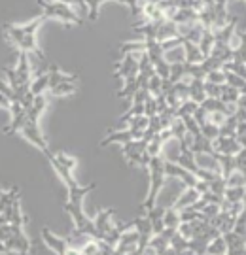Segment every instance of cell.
Returning <instances> with one entry per match:
<instances>
[{
	"mask_svg": "<svg viewBox=\"0 0 246 255\" xmlns=\"http://www.w3.org/2000/svg\"><path fill=\"white\" fill-rule=\"evenodd\" d=\"M44 21H46V19L42 17V15H38V17H34L32 21L23 23V25L11 23V25H6V27H4V32H6V36H8L9 42L17 47L19 51H23V53H27V55L32 53V55H36L38 59H44V53H42V49H40L38 40H36L38 28L42 27Z\"/></svg>",
	"mask_w": 246,
	"mask_h": 255,
	"instance_id": "6da1fadb",
	"label": "cell"
},
{
	"mask_svg": "<svg viewBox=\"0 0 246 255\" xmlns=\"http://www.w3.org/2000/svg\"><path fill=\"white\" fill-rule=\"evenodd\" d=\"M148 170H150V191H148L146 199L142 202V216H146L150 210L155 206V199L161 191L165 183V159L159 157H152V161L148 164Z\"/></svg>",
	"mask_w": 246,
	"mask_h": 255,
	"instance_id": "7a4b0ae2",
	"label": "cell"
},
{
	"mask_svg": "<svg viewBox=\"0 0 246 255\" xmlns=\"http://www.w3.org/2000/svg\"><path fill=\"white\" fill-rule=\"evenodd\" d=\"M38 6L42 8V17L57 19L64 25H82V15L68 4L57 2V0H38Z\"/></svg>",
	"mask_w": 246,
	"mask_h": 255,
	"instance_id": "3957f363",
	"label": "cell"
},
{
	"mask_svg": "<svg viewBox=\"0 0 246 255\" xmlns=\"http://www.w3.org/2000/svg\"><path fill=\"white\" fill-rule=\"evenodd\" d=\"M186 189V185H184L178 178H165V183L163 187H161V191L157 195V199H155V206H159V208H173L176 199L182 195V191Z\"/></svg>",
	"mask_w": 246,
	"mask_h": 255,
	"instance_id": "277c9868",
	"label": "cell"
},
{
	"mask_svg": "<svg viewBox=\"0 0 246 255\" xmlns=\"http://www.w3.org/2000/svg\"><path fill=\"white\" fill-rule=\"evenodd\" d=\"M146 136V130H138V128H112L110 134L106 138L100 140V146H110V144H129V142H135V140H142Z\"/></svg>",
	"mask_w": 246,
	"mask_h": 255,
	"instance_id": "5b68a950",
	"label": "cell"
},
{
	"mask_svg": "<svg viewBox=\"0 0 246 255\" xmlns=\"http://www.w3.org/2000/svg\"><path fill=\"white\" fill-rule=\"evenodd\" d=\"M6 250H8V254L28 255V252H30V240L23 233V227H13L11 225V238L6 242Z\"/></svg>",
	"mask_w": 246,
	"mask_h": 255,
	"instance_id": "8992f818",
	"label": "cell"
},
{
	"mask_svg": "<svg viewBox=\"0 0 246 255\" xmlns=\"http://www.w3.org/2000/svg\"><path fill=\"white\" fill-rule=\"evenodd\" d=\"M146 146H148L146 138L135 140V142H129V144L121 146V153L125 155L129 166H142V155L146 153Z\"/></svg>",
	"mask_w": 246,
	"mask_h": 255,
	"instance_id": "52a82bcc",
	"label": "cell"
},
{
	"mask_svg": "<svg viewBox=\"0 0 246 255\" xmlns=\"http://www.w3.org/2000/svg\"><path fill=\"white\" fill-rule=\"evenodd\" d=\"M95 229H97V233H99V238L102 240V237L110 233L112 229L116 227V221H114V210H104L100 208L97 212V216L91 219Z\"/></svg>",
	"mask_w": 246,
	"mask_h": 255,
	"instance_id": "ba28073f",
	"label": "cell"
},
{
	"mask_svg": "<svg viewBox=\"0 0 246 255\" xmlns=\"http://www.w3.org/2000/svg\"><path fill=\"white\" fill-rule=\"evenodd\" d=\"M23 136L27 138L30 144H34V146L40 149V151H46L47 149V144H46V138L42 136V132H40V125L38 123H32V121H25V125L21 127L19 130Z\"/></svg>",
	"mask_w": 246,
	"mask_h": 255,
	"instance_id": "9c48e42d",
	"label": "cell"
},
{
	"mask_svg": "<svg viewBox=\"0 0 246 255\" xmlns=\"http://www.w3.org/2000/svg\"><path fill=\"white\" fill-rule=\"evenodd\" d=\"M212 149L216 153L233 155L235 157L243 149V146H241V142L237 140V136H218L216 140H212Z\"/></svg>",
	"mask_w": 246,
	"mask_h": 255,
	"instance_id": "30bf717a",
	"label": "cell"
},
{
	"mask_svg": "<svg viewBox=\"0 0 246 255\" xmlns=\"http://www.w3.org/2000/svg\"><path fill=\"white\" fill-rule=\"evenodd\" d=\"M193 161L197 164V168L222 176V166H220V159L216 151H212V153H193Z\"/></svg>",
	"mask_w": 246,
	"mask_h": 255,
	"instance_id": "8fae6325",
	"label": "cell"
},
{
	"mask_svg": "<svg viewBox=\"0 0 246 255\" xmlns=\"http://www.w3.org/2000/svg\"><path fill=\"white\" fill-rule=\"evenodd\" d=\"M15 74H17V80L23 87L30 89V82H32V70H30V61H28V55L19 51L17 64H15Z\"/></svg>",
	"mask_w": 246,
	"mask_h": 255,
	"instance_id": "7c38bea8",
	"label": "cell"
},
{
	"mask_svg": "<svg viewBox=\"0 0 246 255\" xmlns=\"http://www.w3.org/2000/svg\"><path fill=\"white\" fill-rule=\"evenodd\" d=\"M42 240H44V244H46L51 252H55L57 255H64V252L68 250L66 238L59 237V235H55V233H51L47 227L42 229Z\"/></svg>",
	"mask_w": 246,
	"mask_h": 255,
	"instance_id": "4fadbf2b",
	"label": "cell"
},
{
	"mask_svg": "<svg viewBox=\"0 0 246 255\" xmlns=\"http://www.w3.org/2000/svg\"><path fill=\"white\" fill-rule=\"evenodd\" d=\"M226 244H228V254L226 255H246V238L229 231L224 235Z\"/></svg>",
	"mask_w": 246,
	"mask_h": 255,
	"instance_id": "5bb4252c",
	"label": "cell"
},
{
	"mask_svg": "<svg viewBox=\"0 0 246 255\" xmlns=\"http://www.w3.org/2000/svg\"><path fill=\"white\" fill-rule=\"evenodd\" d=\"M201 199V193L195 189V187H186L182 191V195L176 199V202H174V206L173 208L174 210H184V208H190L192 204H195V202L199 201Z\"/></svg>",
	"mask_w": 246,
	"mask_h": 255,
	"instance_id": "9a60e30c",
	"label": "cell"
},
{
	"mask_svg": "<svg viewBox=\"0 0 246 255\" xmlns=\"http://www.w3.org/2000/svg\"><path fill=\"white\" fill-rule=\"evenodd\" d=\"M235 216H231L229 212H226V210H222L216 218L212 219L210 223L214 225V227L220 231V235H226V233H229V231H233V227H235Z\"/></svg>",
	"mask_w": 246,
	"mask_h": 255,
	"instance_id": "2e32d148",
	"label": "cell"
},
{
	"mask_svg": "<svg viewBox=\"0 0 246 255\" xmlns=\"http://www.w3.org/2000/svg\"><path fill=\"white\" fill-rule=\"evenodd\" d=\"M171 38H178V28L174 21H161L157 32H155V42H165V40H171Z\"/></svg>",
	"mask_w": 246,
	"mask_h": 255,
	"instance_id": "e0dca14e",
	"label": "cell"
},
{
	"mask_svg": "<svg viewBox=\"0 0 246 255\" xmlns=\"http://www.w3.org/2000/svg\"><path fill=\"white\" fill-rule=\"evenodd\" d=\"M47 76H49V89L53 85H59V83H76V80H78L76 74H66L61 68H57V66H51Z\"/></svg>",
	"mask_w": 246,
	"mask_h": 255,
	"instance_id": "ac0fdd59",
	"label": "cell"
},
{
	"mask_svg": "<svg viewBox=\"0 0 246 255\" xmlns=\"http://www.w3.org/2000/svg\"><path fill=\"white\" fill-rule=\"evenodd\" d=\"M184 51H186V63L188 64H201L207 59L199 49V46L193 42H188V40H184Z\"/></svg>",
	"mask_w": 246,
	"mask_h": 255,
	"instance_id": "d6986e66",
	"label": "cell"
},
{
	"mask_svg": "<svg viewBox=\"0 0 246 255\" xmlns=\"http://www.w3.org/2000/svg\"><path fill=\"white\" fill-rule=\"evenodd\" d=\"M66 238V244H68V248H74V250H82L89 240H93L91 235H87V233H83V231H80V229L74 227V231L68 235Z\"/></svg>",
	"mask_w": 246,
	"mask_h": 255,
	"instance_id": "ffe728a7",
	"label": "cell"
},
{
	"mask_svg": "<svg viewBox=\"0 0 246 255\" xmlns=\"http://www.w3.org/2000/svg\"><path fill=\"white\" fill-rule=\"evenodd\" d=\"M163 59L169 66H174V64H182L186 63V51H184V42L180 46H174L171 49L163 51Z\"/></svg>",
	"mask_w": 246,
	"mask_h": 255,
	"instance_id": "44dd1931",
	"label": "cell"
},
{
	"mask_svg": "<svg viewBox=\"0 0 246 255\" xmlns=\"http://www.w3.org/2000/svg\"><path fill=\"white\" fill-rule=\"evenodd\" d=\"M49 91V76L47 72L36 76L32 82H30V93L36 97V95H46Z\"/></svg>",
	"mask_w": 246,
	"mask_h": 255,
	"instance_id": "7402d4cb",
	"label": "cell"
},
{
	"mask_svg": "<svg viewBox=\"0 0 246 255\" xmlns=\"http://www.w3.org/2000/svg\"><path fill=\"white\" fill-rule=\"evenodd\" d=\"M226 254H228V244H226L224 235L212 238L209 244H207V254L205 255H226Z\"/></svg>",
	"mask_w": 246,
	"mask_h": 255,
	"instance_id": "603a6c76",
	"label": "cell"
},
{
	"mask_svg": "<svg viewBox=\"0 0 246 255\" xmlns=\"http://www.w3.org/2000/svg\"><path fill=\"white\" fill-rule=\"evenodd\" d=\"M214 44H216V36H214V30H212V28H205V32H203V36H201L199 44H197L205 57H209V55H210V51H212Z\"/></svg>",
	"mask_w": 246,
	"mask_h": 255,
	"instance_id": "cb8c5ba5",
	"label": "cell"
},
{
	"mask_svg": "<svg viewBox=\"0 0 246 255\" xmlns=\"http://www.w3.org/2000/svg\"><path fill=\"white\" fill-rule=\"evenodd\" d=\"M207 99V93H205V80H193L190 83V101H195L197 104Z\"/></svg>",
	"mask_w": 246,
	"mask_h": 255,
	"instance_id": "d4e9b609",
	"label": "cell"
},
{
	"mask_svg": "<svg viewBox=\"0 0 246 255\" xmlns=\"http://www.w3.org/2000/svg\"><path fill=\"white\" fill-rule=\"evenodd\" d=\"M49 95H53L57 99H63V97H70L76 93V83H59V85H53L49 89Z\"/></svg>",
	"mask_w": 246,
	"mask_h": 255,
	"instance_id": "484cf974",
	"label": "cell"
},
{
	"mask_svg": "<svg viewBox=\"0 0 246 255\" xmlns=\"http://www.w3.org/2000/svg\"><path fill=\"white\" fill-rule=\"evenodd\" d=\"M163 223L167 229H178V225L182 223L180 219V212L174 208H167L165 210V216H163Z\"/></svg>",
	"mask_w": 246,
	"mask_h": 255,
	"instance_id": "4316f807",
	"label": "cell"
},
{
	"mask_svg": "<svg viewBox=\"0 0 246 255\" xmlns=\"http://www.w3.org/2000/svg\"><path fill=\"white\" fill-rule=\"evenodd\" d=\"M239 95H241V91L239 89H235V87H231V85H228V83H224L222 85V95H220V101L226 102V104H235L239 99Z\"/></svg>",
	"mask_w": 246,
	"mask_h": 255,
	"instance_id": "83f0119b",
	"label": "cell"
},
{
	"mask_svg": "<svg viewBox=\"0 0 246 255\" xmlns=\"http://www.w3.org/2000/svg\"><path fill=\"white\" fill-rule=\"evenodd\" d=\"M245 187H228L224 191V201L226 202H245Z\"/></svg>",
	"mask_w": 246,
	"mask_h": 255,
	"instance_id": "f1b7e54d",
	"label": "cell"
},
{
	"mask_svg": "<svg viewBox=\"0 0 246 255\" xmlns=\"http://www.w3.org/2000/svg\"><path fill=\"white\" fill-rule=\"evenodd\" d=\"M226 180V187H245L246 185V176L241 170H233V172L224 178Z\"/></svg>",
	"mask_w": 246,
	"mask_h": 255,
	"instance_id": "f546056e",
	"label": "cell"
},
{
	"mask_svg": "<svg viewBox=\"0 0 246 255\" xmlns=\"http://www.w3.org/2000/svg\"><path fill=\"white\" fill-rule=\"evenodd\" d=\"M146 89L152 97H159V95H163V78H159L157 74H154V76L148 80Z\"/></svg>",
	"mask_w": 246,
	"mask_h": 255,
	"instance_id": "4dcf8cb0",
	"label": "cell"
},
{
	"mask_svg": "<svg viewBox=\"0 0 246 255\" xmlns=\"http://www.w3.org/2000/svg\"><path fill=\"white\" fill-rule=\"evenodd\" d=\"M199 108V104L195 101H184L180 102V106L176 108V118H188V116H193L195 114V110Z\"/></svg>",
	"mask_w": 246,
	"mask_h": 255,
	"instance_id": "1f68e13d",
	"label": "cell"
},
{
	"mask_svg": "<svg viewBox=\"0 0 246 255\" xmlns=\"http://www.w3.org/2000/svg\"><path fill=\"white\" fill-rule=\"evenodd\" d=\"M163 151V140L159 138V134H155L154 138L148 140V146H146V153L150 157H159Z\"/></svg>",
	"mask_w": 246,
	"mask_h": 255,
	"instance_id": "d6a6232c",
	"label": "cell"
},
{
	"mask_svg": "<svg viewBox=\"0 0 246 255\" xmlns=\"http://www.w3.org/2000/svg\"><path fill=\"white\" fill-rule=\"evenodd\" d=\"M106 0H85V6H87V19L89 21H97L100 13V6L104 4Z\"/></svg>",
	"mask_w": 246,
	"mask_h": 255,
	"instance_id": "836d02e7",
	"label": "cell"
},
{
	"mask_svg": "<svg viewBox=\"0 0 246 255\" xmlns=\"http://www.w3.org/2000/svg\"><path fill=\"white\" fill-rule=\"evenodd\" d=\"M207 83H216V85H224L226 83V70L224 68H214L205 76Z\"/></svg>",
	"mask_w": 246,
	"mask_h": 255,
	"instance_id": "e575fe53",
	"label": "cell"
},
{
	"mask_svg": "<svg viewBox=\"0 0 246 255\" xmlns=\"http://www.w3.org/2000/svg\"><path fill=\"white\" fill-rule=\"evenodd\" d=\"M55 161L61 164V166H64L66 170H70V172H74V168H76V159L74 157H70V155L63 153V151H59V153H53Z\"/></svg>",
	"mask_w": 246,
	"mask_h": 255,
	"instance_id": "d590c367",
	"label": "cell"
},
{
	"mask_svg": "<svg viewBox=\"0 0 246 255\" xmlns=\"http://www.w3.org/2000/svg\"><path fill=\"white\" fill-rule=\"evenodd\" d=\"M148 244H150L152 248H155L159 255L163 254L165 250L171 246V244H169V240H167L163 235H152V238H150V242H148Z\"/></svg>",
	"mask_w": 246,
	"mask_h": 255,
	"instance_id": "8d00e7d4",
	"label": "cell"
},
{
	"mask_svg": "<svg viewBox=\"0 0 246 255\" xmlns=\"http://www.w3.org/2000/svg\"><path fill=\"white\" fill-rule=\"evenodd\" d=\"M169 128H171V132H173V136L176 138V140H180V138H184L186 134H188L182 118H174V121L171 123V127Z\"/></svg>",
	"mask_w": 246,
	"mask_h": 255,
	"instance_id": "74e56055",
	"label": "cell"
},
{
	"mask_svg": "<svg viewBox=\"0 0 246 255\" xmlns=\"http://www.w3.org/2000/svg\"><path fill=\"white\" fill-rule=\"evenodd\" d=\"M201 134L205 138H209L210 142L212 140H216V138L220 136V127H216V125H212V123H205V125H201Z\"/></svg>",
	"mask_w": 246,
	"mask_h": 255,
	"instance_id": "f35d334b",
	"label": "cell"
},
{
	"mask_svg": "<svg viewBox=\"0 0 246 255\" xmlns=\"http://www.w3.org/2000/svg\"><path fill=\"white\" fill-rule=\"evenodd\" d=\"M220 212H222V204H216V202H209V204H207L205 208L201 210V216L212 221V219L218 216Z\"/></svg>",
	"mask_w": 246,
	"mask_h": 255,
	"instance_id": "ab89813d",
	"label": "cell"
},
{
	"mask_svg": "<svg viewBox=\"0 0 246 255\" xmlns=\"http://www.w3.org/2000/svg\"><path fill=\"white\" fill-rule=\"evenodd\" d=\"M226 83L231 85V87H235V89H239V91H243L246 87V80H243L241 76H237V74L233 72H226Z\"/></svg>",
	"mask_w": 246,
	"mask_h": 255,
	"instance_id": "60d3db41",
	"label": "cell"
},
{
	"mask_svg": "<svg viewBox=\"0 0 246 255\" xmlns=\"http://www.w3.org/2000/svg\"><path fill=\"white\" fill-rule=\"evenodd\" d=\"M233 233H237V235H241V237L246 238V208L241 212L237 216V219H235V227H233Z\"/></svg>",
	"mask_w": 246,
	"mask_h": 255,
	"instance_id": "b9f144b4",
	"label": "cell"
},
{
	"mask_svg": "<svg viewBox=\"0 0 246 255\" xmlns=\"http://www.w3.org/2000/svg\"><path fill=\"white\" fill-rule=\"evenodd\" d=\"M0 93L11 102H15V93H13V89H11V85L8 83L6 78H0Z\"/></svg>",
	"mask_w": 246,
	"mask_h": 255,
	"instance_id": "7bdbcfd3",
	"label": "cell"
},
{
	"mask_svg": "<svg viewBox=\"0 0 246 255\" xmlns=\"http://www.w3.org/2000/svg\"><path fill=\"white\" fill-rule=\"evenodd\" d=\"M226 121H228V116L222 114V112H212V114H209V123L216 125V127H224Z\"/></svg>",
	"mask_w": 246,
	"mask_h": 255,
	"instance_id": "ee69618b",
	"label": "cell"
},
{
	"mask_svg": "<svg viewBox=\"0 0 246 255\" xmlns=\"http://www.w3.org/2000/svg\"><path fill=\"white\" fill-rule=\"evenodd\" d=\"M205 93H207L209 99H220V95H222V85L205 82Z\"/></svg>",
	"mask_w": 246,
	"mask_h": 255,
	"instance_id": "f6af8a7d",
	"label": "cell"
},
{
	"mask_svg": "<svg viewBox=\"0 0 246 255\" xmlns=\"http://www.w3.org/2000/svg\"><path fill=\"white\" fill-rule=\"evenodd\" d=\"M9 238H11V225L9 223H2L0 225V242L6 244Z\"/></svg>",
	"mask_w": 246,
	"mask_h": 255,
	"instance_id": "bcb514c9",
	"label": "cell"
},
{
	"mask_svg": "<svg viewBox=\"0 0 246 255\" xmlns=\"http://www.w3.org/2000/svg\"><path fill=\"white\" fill-rule=\"evenodd\" d=\"M193 119L199 123V127H201V125H205V123L209 121V112H205V110L199 106V108L195 110V114H193Z\"/></svg>",
	"mask_w": 246,
	"mask_h": 255,
	"instance_id": "7dc6e473",
	"label": "cell"
},
{
	"mask_svg": "<svg viewBox=\"0 0 246 255\" xmlns=\"http://www.w3.org/2000/svg\"><path fill=\"white\" fill-rule=\"evenodd\" d=\"M235 104H237V110H246V95L245 93H241V95H239V99H237Z\"/></svg>",
	"mask_w": 246,
	"mask_h": 255,
	"instance_id": "c3c4849f",
	"label": "cell"
},
{
	"mask_svg": "<svg viewBox=\"0 0 246 255\" xmlns=\"http://www.w3.org/2000/svg\"><path fill=\"white\" fill-rule=\"evenodd\" d=\"M9 106H11V101H9V99H6V97L0 93V108L9 110Z\"/></svg>",
	"mask_w": 246,
	"mask_h": 255,
	"instance_id": "681fc988",
	"label": "cell"
},
{
	"mask_svg": "<svg viewBox=\"0 0 246 255\" xmlns=\"http://www.w3.org/2000/svg\"><path fill=\"white\" fill-rule=\"evenodd\" d=\"M64 255H83L82 250H74V248H68L66 252H64Z\"/></svg>",
	"mask_w": 246,
	"mask_h": 255,
	"instance_id": "f907efd6",
	"label": "cell"
},
{
	"mask_svg": "<svg viewBox=\"0 0 246 255\" xmlns=\"http://www.w3.org/2000/svg\"><path fill=\"white\" fill-rule=\"evenodd\" d=\"M8 254V250H6V244H2V242H0V255H6Z\"/></svg>",
	"mask_w": 246,
	"mask_h": 255,
	"instance_id": "816d5d0a",
	"label": "cell"
},
{
	"mask_svg": "<svg viewBox=\"0 0 246 255\" xmlns=\"http://www.w3.org/2000/svg\"><path fill=\"white\" fill-rule=\"evenodd\" d=\"M245 64H246V63H245Z\"/></svg>",
	"mask_w": 246,
	"mask_h": 255,
	"instance_id": "f5cc1de1",
	"label": "cell"
}]
</instances>
